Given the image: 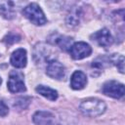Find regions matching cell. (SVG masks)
Masks as SVG:
<instances>
[{
	"label": "cell",
	"mask_w": 125,
	"mask_h": 125,
	"mask_svg": "<svg viewBox=\"0 0 125 125\" xmlns=\"http://www.w3.org/2000/svg\"><path fill=\"white\" fill-rule=\"evenodd\" d=\"M10 62L13 66H15L17 68H23L27 62L26 51L22 48H20V49H17L16 51H14L11 55Z\"/></svg>",
	"instance_id": "30bf717a"
},
{
	"label": "cell",
	"mask_w": 125,
	"mask_h": 125,
	"mask_svg": "<svg viewBox=\"0 0 125 125\" xmlns=\"http://www.w3.org/2000/svg\"><path fill=\"white\" fill-rule=\"evenodd\" d=\"M80 111L89 117H96L102 115L105 109L106 105L104 101L97 98H88L81 102L79 105Z\"/></svg>",
	"instance_id": "6da1fadb"
},
{
	"label": "cell",
	"mask_w": 125,
	"mask_h": 125,
	"mask_svg": "<svg viewBox=\"0 0 125 125\" xmlns=\"http://www.w3.org/2000/svg\"><path fill=\"white\" fill-rule=\"evenodd\" d=\"M87 84V76L81 70H76L70 78V86L73 90H81Z\"/></svg>",
	"instance_id": "7c38bea8"
},
{
	"label": "cell",
	"mask_w": 125,
	"mask_h": 125,
	"mask_svg": "<svg viewBox=\"0 0 125 125\" xmlns=\"http://www.w3.org/2000/svg\"><path fill=\"white\" fill-rule=\"evenodd\" d=\"M71 42H72V39L70 37H66V36H60L58 39H57V44L64 51L66 50H69L70 47H71Z\"/></svg>",
	"instance_id": "2e32d148"
},
{
	"label": "cell",
	"mask_w": 125,
	"mask_h": 125,
	"mask_svg": "<svg viewBox=\"0 0 125 125\" xmlns=\"http://www.w3.org/2000/svg\"><path fill=\"white\" fill-rule=\"evenodd\" d=\"M20 4L18 2L13 1H0V13L1 15L7 19L11 20L15 18L17 13V5Z\"/></svg>",
	"instance_id": "8fae6325"
},
{
	"label": "cell",
	"mask_w": 125,
	"mask_h": 125,
	"mask_svg": "<svg viewBox=\"0 0 125 125\" xmlns=\"http://www.w3.org/2000/svg\"><path fill=\"white\" fill-rule=\"evenodd\" d=\"M23 16L35 25H43L47 22V19L37 3H30L22 10Z\"/></svg>",
	"instance_id": "7a4b0ae2"
},
{
	"label": "cell",
	"mask_w": 125,
	"mask_h": 125,
	"mask_svg": "<svg viewBox=\"0 0 125 125\" xmlns=\"http://www.w3.org/2000/svg\"><path fill=\"white\" fill-rule=\"evenodd\" d=\"M20 36L18 34H15V33H10L8 34L5 38H4V42L8 45H11V44H14L18 41H20Z\"/></svg>",
	"instance_id": "d6986e66"
},
{
	"label": "cell",
	"mask_w": 125,
	"mask_h": 125,
	"mask_svg": "<svg viewBox=\"0 0 125 125\" xmlns=\"http://www.w3.org/2000/svg\"><path fill=\"white\" fill-rule=\"evenodd\" d=\"M92 40L96 41L101 47H109L113 43V37L107 28H102L91 35Z\"/></svg>",
	"instance_id": "52a82bcc"
},
{
	"label": "cell",
	"mask_w": 125,
	"mask_h": 125,
	"mask_svg": "<svg viewBox=\"0 0 125 125\" xmlns=\"http://www.w3.org/2000/svg\"><path fill=\"white\" fill-rule=\"evenodd\" d=\"M51 54H52V51L48 45H46L44 43H39L34 48L33 58L37 63L43 62L46 61L48 63L50 61H52L51 60Z\"/></svg>",
	"instance_id": "9c48e42d"
},
{
	"label": "cell",
	"mask_w": 125,
	"mask_h": 125,
	"mask_svg": "<svg viewBox=\"0 0 125 125\" xmlns=\"http://www.w3.org/2000/svg\"><path fill=\"white\" fill-rule=\"evenodd\" d=\"M92 53V48L91 46L83 41L76 42L71 45L69 49V54L72 59L74 60H82L87 57H89Z\"/></svg>",
	"instance_id": "5b68a950"
},
{
	"label": "cell",
	"mask_w": 125,
	"mask_h": 125,
	"mask_svg": "<svg viewBox=\"0 0 125 125\" xmlns=\"http://www.w3.org/2000/svg\"><path fill=\"white\" fill-rule=\"evenodd\" d=\"M8 113H9V108H8L7 104H6L3 101L0 100V116L4 117V116H6Z\"/></svg>",
	"instance_id": "ffe728a7"
},
{
	"label": "cell",
	"mask_w": 125,
	"mask_h": 125,
	"mask_svg": "<svg viewBox=\"0 0 125 125\" xmlns=\"http://www.w3.org/2000/svg\"><path fill=\"white\" fill-rule=\"evenodd\" d=\"M29 103H30V99L23 97V98H19V99L16 101V103H15L14 105L20 107L21 109H22V108H25Z\"/></svg>",
	"instance_id": "ac0fdd59"
},
{
	"label": "cell",
	"mask_w": 125,
	"mask_h": 125,
	"mask_svg": "<svg viewBox=\"0 0 125 125\" xmlns=\"http://www.w3.org/2000/svg\"><path fill=\"white\" fill-rule=\"evenodd\" d=\"M2 83V79H1V77H0V84Z\"/></svg>",
	"instance_id": "44dd1931"
},
{
	"label": "cell",
	"mask_w": 125,
	"mask_h": 125,
	"mask_svg": "<svg viewBox=\"0 0 125 125\" xmlns=\"http://www.w3.org/2000/svg\"><path fill=\"white\" fill-rule=\"evenodd\" d=\"M81 9L80 8H74L71 10V12L66 17V24L69 27H73L79 24V21L81 18Z\"/></svg>",
	"instance_id": "5bb4252c"
},
{
	"label": "cell",
	"mask_w": 125,
	"mask_h": 125,
	"mask_svg": "<svg viewBox=\"0 0 125 125\" xmlns=\"http://www.w3.org/2000/svg\"><path fill=\"white\" fill-rule=\"evenodd\" d=\"M23 73L18 70H13L10 72L8 79V89L11 93H21L26 90Z\"/></svg>",
	"instance_id": "3957f363"
},
{
	"label": "cell",
	"mask_w": 125,
	"mask_h": 125,
	"mask_svg": "<svg viewBox=\"0 0 125 125\" xmlns=\"http://www.w3.org/2000/svg\"><path fill=\"white\" fill-rule=\"evenodd\" d=\"M109 62H112L121 73H124V57H123V55L113 54L112 56H110Z\"/></svg>",
	"instance_id": "9a60e30c"
},
{
	"label": "cell",
	"mask_w": 125,
	"mask_h": 125,
	"mask_svg": "<svg viewBox=\"0 0 125 125\" xmlns=\"http://www.w3.org/2000/svg\"><path fill=\"white\" fill-rule=\"evenodd\" d=\"M36 92L43 96L44 98L50 100V101H56L58 99V92L55 89H52L45 85H38L36 87Z\"/></svg>",
	"instance_id": "4fadbf2b"
},
{
	"label": "cell",
	"mask_w": 125,
	"mask_h": 125,
	"mask_svg": "<svg viewBox=\"0 0 125 125\" xmlns=\"http://www.w3.org/2000/svg\"><path fill=\"white\" fill-rule=\"evenodd\" d=\"M33 122L36 125H58L57 117L50 111H36L33 115Z\"/></svg>",
	"instance_id": "ba28073f"
},
{
	"label": "cell",
	"mask_w": 125,
	"mask_h": 125,
	"mask_svg": "<svg viewBox=\"0 0 125 125\" xmlns=\"http://www.w3.org/2000/svg\"><path fill=\"white\" fill-rule=\"evenodd\" d=\"M108 62H109V58H105V57H99L98 59H96L94 62H93V63H92V66L93 67H95V68H97V69H103V68H104L107 64H108Z\"/></svg>",
	"instance_id": "e0dca14e"
},
{
	"label": "cell",
	"mask_w": 125,
	"mask_h": 125,
	"mask_svg": "<svg viewBox=\"0 0 125 125\" xmlns=\"http://www.w3.org/2000/svg\"><path fill=\"white\" fill-rule=\"evenodd\" d=\"M46 73L53 79L62 80L65 77V67L60 62L56 60H52L47 63Z\"/></svg>",
	"instance_id": "8992f818"
},
{
	"label": "cell",
	"mask_w": 125,
	"mask_h": 125,
	"mask_svg": "<svg viewBox=\"0 0 125 125\" xmlns=\"http://www.w3.org/2000/svg\"><path fill=\"white\" fill-rule=\"evenodd\" d=\"M102 91L104 95L114 98V99H120L124 96V85L120 82H117L115 80H110L105 82L103 85Z\"/></svg>",
	"instance_id": "277c9868"
}]
</instances>
